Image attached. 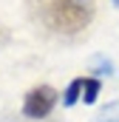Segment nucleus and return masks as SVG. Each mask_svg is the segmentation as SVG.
I'll list each match as a JSON object with an SVG mask.
<instances>
[{
  "instance_id": "f257e3e1",
  "label": "nucleus",
  "mask_w": 119,
  "mask_h": 122,
  "mask_svg": "<svg viewBox=\"0 0 119 122\" xmlns=\"http://www.w3.org/2000/svg\"><path fill=\"white\" fill-rule=\"evenodd\" d=\"M31 17L54 34H79L88 29L96 0H29Z\"/></svg>"
},
{
  "instance_id": "f03ea898",
  "label": "nucleus",
  "mask_w": 119,
  "mask_h": 122,
  "mask_svg": "<svg viewBox=\"0 0 119 122\" xmlns=\"http://www.w3.org/2000/svg\"><path fill=\"white\" fill-rule=\"evenodd\" d=\"M54 105H57V91H54L51 85H37V88H31V91L26 94V99H23V114H26L29 119H43V117L51 114Z\"/></svg>"
},
{
  "instance_id": "7ed1b4c3",
  "label": "nucleus",
  "mask_w": 119,
  "mask_h": 122,
  "mask_svg": "<svg viewBox=\"0 0 119 122\" xmlns=\"http://www.w3.org/2000/svg\"><path fill=\"white\" fill-rule=\"evenodd\" d=\"M82 85H85V80L68 82V88H65V94H62V105H65V108H71V105H77V102L82 99Z\"/></svg>"
},
{
  "instance_id": "20e7f679",
  "label": "nucleus",
  "mask_w": 119,
  "mask_h": 122,
  "mask_svg": "<svg viewBox=\"0 0 119 122\" xmlns=\"http://www.w3.org/2000/svg\"><path fill=\"white\" fill-rule=\"evenodd\" d=\"M99 88H102V85H99V80H96V77H88V80H85V85H82V102L91 105V102L96 99Z\"/></svg>"
},
{
  "instance_id": "39448f33",
  "label": "nucleus",
  "mask_w": 119,
  "mask_h": 122,
  "mask_svg": "<svg viewBox=\"0 0 119 122\" xmlns=\"http://www.w3.org/2000/svg\"><path fill=\"white\" fill-rule=\"evenodd\" d=\"M94 122H119V99L108 102V105L99 111V117H96Z\"/></svg>"
},
{
  "instance_id": "423d86ee",
  "label": "nucleus",
  "mask_w": 119,
  "mask_h": 122,
  "mask_svg": "<svg viewBox=\"0 0 119 122\" xmlns=\"http://www.w3.org/2000/svg\"><path fill=\"white\" fill-rule=\"evenodd\" d=\"M94 71H96V74H111L114 68H111V62H108V60H96V68H94Z\"/></svg>"
},
{
  "instance_id": "0eeeda50",
  "label": "nucleus",
  "mask_w": 119,
  "mask_h": 122,
  "mask_svg": "<svg viewBox=\"0 0 119 122\" xmlns=\"http://www.w3.org/2000/svg\"><path fill=\"white\" fill-rule=\"evenodd\" d=\"M114 3H116V6H119V0H114Z\"/></svg>"
}]
</instances>
